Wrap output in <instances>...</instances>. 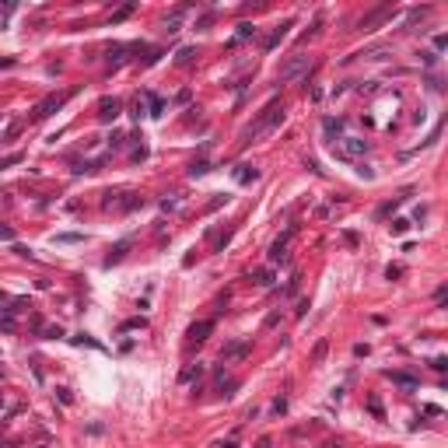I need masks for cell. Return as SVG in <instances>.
I'll use <instances>...</instances> for the list:
<instances>
[{"label": "cell", "mask_w": 448, "mask_h": 448, "mask_svg": "<svg viewBox=\"0 0 448 448\" xmlns=\"http://www.w3.org/2000/svg\"><path fill=\"white\" fill-rule=\"evenodd\" d=\"M280 123H284V105H280V98H273V102H270V105H266V109H263V112L252 119V123H249L245 130H242V133H238V144H242V147H249L256 137H263V133H273Z\"/></svg>", "instance_id": "6da1fadb"}, {"label": "cell", "mask_w": 448, "mask_h": 448, "mask_svg": "<svg viewBox=\"0 0 448 448\" xmlns=\"http://www.w3.org/2000/svg\"><path fill=\"white\" fill-rule=\"evenodd\" d=\"M63 102H67V95H46L42 102H39L35 109H32V119L39 123V119H46V116H53V112H60L63 109Z\"/></svg>", "instance_id": "7a4b0ae2"}, {"label": "cell", "mask_w": 448, "mask_h": 448, "mask_svg": "<svg viewBox=\"0 0 448 448\" xmlns=\"http://www.w3.org/2000/svg\"><path fill=\"white\" fill-rule=\"evenodd\" d=\"M294 231H298V224H291L287 235H280L273 245H270V263H287V238H291Z\"/></svg>", "instance_id": "3957f363"}, {"label": "cell", "mask_w": 448, "mask_h": 448, "mask_svg": "<svg viewBox=\"0 0 448 448\" xmlns=\"http://www.w3.org/2000/svg\"><path fill=\"white\" fill-rule=\"evenodd\" d=\"M308 70V56H291L287 63L280 67V81H294V77H301Z\"/></svg>", "instance_id": "277c9868"}, {"label": "cell", "mask_w": 448, "mask_h": 448, "mask_svg": "<svg viewBox=\"0 0 448 448\" xmlns=\"http://www.w3.org/2000/svg\"><path fill=\"white\" fill-rule=\"evenodd\" d=\"M368 151V140H361V137H343V151H336V158H357Z\"/></svg>", "instance_id": "5b68a950"}, {"label": "cell", "mask_w": 448, "mask_h": 448, "mask_svg": "<svg viewBox=\"0 0 448 448\" xmlns=\"http://www.w3.org/2000/svg\"><path fill=\"white\" fill-rule=\"evenodd\" d=\"M389 14H392V7H389V4H382V7H375V11H371L368 18L361 21V28H364V32H375V28H378V25H382V21H385Z\"/></svg>", "instance_id": "8992f818"}, {"label": "cell", "mask_w": 448, "mask_h": 448, "mask_svg": "<svg viewBox=\"0 0 448 448\" xmlns=\"http://www.w3.org/2000/svg\"><path fill=\"white\" fill-rule=\"evenodd\" d=\"M210 333H214V319H203V322H193L189 326V340H196V343H203Z\"/></svg>", "instance_id": "52a82bcc"}, {"label": "cell", "mask_w": 448, "mask_h": 448, "mask_svg": "<svg viewBox=\"0 0 448 448\" xmlns=\"http://www.w3.org/2000/svg\"><path fill=\"white\" fill-rule=\"evenodd\" d=\"M245 354H249V343H245V340H235V343H228V347L221 350V357H224V361H235V357H245Z\"/></svg>", "instance_id": "ba28073f"}, {"label": "cell", "mask_w": 448, "mask_h": 448, "mask_svg": "<svg viewBox=\"0 0 448 448\" xmlns=\"http://www.w3.org/2000/svg\"><path fill=\"white\" fill-rule=\"evenodd\" d=\"M291 25H294V21H284V25H280V28L266 39V42H263V49H266V53H270V49H277V46L284 42V39H287V28H291Z\"/></svg>", "instance_id": "9c48e42d"}, {"label": "cell", "mask_w": 448, "mask_h": 448, "mask_svg": "<svg viewBox=\"0 0 448 448\" xmlns=\"http://www.w3.org/2000/svg\"><path fill=\"white\" fill-rule=\"evenodd\" d=\"M98 109H102L98 116H102L105 123H109V119H116V116H119V109H123V102H119V98H102V105H98Z\"/></svg>", "instance_id": "30bf717a"}, {"label": "cell", "mask_w": 448, "mask_h": 448, "mask_svg": "<svg viewBox=\"0 0 448 448\" xmlns=\"http://www.w3.org/2000/svg\"><path fill=\"white\" fill-rule=\"evenodd\" d=\"M252 179H259V168H256V165H238V168H235V182L245 186V182H252Z\"/></svg>", "instance_id": "8fae6325"}, {"label": "cell", "mask_w": 448, "mask_h": 448, "mask_svg": "<svg viewBox=\"0 0 448 448\" xmlns=\"http://www.w3.org/2000/svg\"><path fill=\"white\" fill-rule=\"evenodd\" d=\"M256 32H259L256 25H249V21H242V25H238V32H235V42H245V39H256Z\"/></svg>", "instance_id": "7c38bea8"}, {"label": "cell", "mask_w": 448, "mask_h": 448, "mask_svg": "<svg viewBox=\"0 0 448 448\" xmlns=\"http://www.w3.org/2000/svg\"><path fill=\"white\" fill-rule=\"evenodd\" d=\"M126 252H130V238H123V242H119V245H116V249L109 252V259H105V263L112 266V263H119V259H123Z\"/></svg>", "instance_id": "4fadbf2b"}, {"label": "cell", "mask_w": 448, "mask_h": 448, "mask_svg": "<svg viewBox=\"0 0 448 448\" xmlns=\"http://www.w3.org/2000/svg\"><path fill=\"white\" fill-rule=\"evenodd\" d=\"M389 378H392L396 385H406V389H417V378H413V375H406V371H389Z\"/></svg>", "instance_id": "5bb4252c"}, {"label": "cell", "mask_w": 448, "mask_h": 448, "mask_svg": "<svg viewBox=\"0 0 448 448\" xmlns=\"http://www.w3.org/2000/svg\"><path fill=\"white\" fill-rule=\"evenodd\" d=\"M252 284H259V287H270V284H273V270H270V266L256 270V273H252Z\"/></svg>", "instance_id": "9a60e30c"}, {"label": "cell", "mask_w": 448, "mask_h": 448, "mask_svg": "<svg viewBox=\"0 0 448 448\" xmlns=\"http://www.w3.org/2000/svg\"><path fill=\"white\" fill-rule=\"evenodd\" d=\"M322 130L329 133V137L333 133H343V119H322Z\"/></svg>", "instance_id": "2e32d148"}, {"label": "cell", "mask_w": 448, "mask_h": 448, "mask_svg": "<svg viewBox=\"0 0 448 448\" xmlns=\"http://www.w3.org/2000/svg\"><path fill=\"white\" fill-rule=\"evenodd\" d=\"M207 172H210V161H193V165H189V175H193V179L207 175Z\"/></svg>", "instance_id": "e0dca14e"}, {"label": "cell", "mask_w": 448, "mask_h": 448, "mask_svg": "<svg viewBox=\"0 0 448 448\" xmlns=\"http://www.w3.org/2000/svg\"><path fill=\"white\" fill-rule=\"evenodd\" d=\"M53 242H60V245H74V242H81V235H77V231H63V235H56Z\"/></svg>", "instance_id": "ac0fdd59"}, {"label": "cell", "mask_w": 448, "mask_h": 448, "mask_svg": "<svg viewBox=\"0 0 448 448\" xmlns=\"http://www.w3.org/2000/svg\"><path fill=\"white\" fill-rule=\"evenodd\" d=\"M368 410H371L378 420H385V410H382V399H378V396H371V399H368Z\"/></svg>", "instance_id": "d6986e66"}, {"label": "cell", "mask_w": 448, "mask_h": 448, "mask_svg": "<svg viewBox=\"0 0 448 448\" xmlns=\"http://www.w3.org/2000/svg\"><path fill=\"white\" fill-rule=\"evenodd\" d=\"M147 102H151V116H161V112H165V102H161L158 95H147Z\"/></svg>", "instance_id": "ffe728a7"}, {"label": "cell", "mask_w": 448, "mask_h": 448, "mask_svg": "<svg viewBox=\"0 0 448 448\" xmlns=\"http://www.w3.org/2000/svg\"><path fill=\"white\" fill-rule=\"evenodd\" d=\"M144 326H147V319H130V322H123V326H119V329H123V333H130V329H144Z\"/></svg>", "instance_id": "44dd1931"}, {"label": "cell", "mask_w": 448, "mask_h": 448, "mask_svg": "<svg viewBox=\"0 0 448 448\" xmlns=\"http://www.w3.org/2000/svg\"><path fill=\"white\" fill-rule=\"evenodd\" d=\"M203 375V364H196V368H186L182 371V382H193V378H200Z\"/></svg>", "instance_id": "7402d4cb"}, {"label": "cell", "mask_w": 448, "mask_h": 448, "mask_svg": "<svg viewBox=\"0 0 448 448\" xmlns=\"http://www.w3.org/2000/svg\"><path fill=\"white\" fill-rule=\"evenodd\" d=\"M406 228H410V221H406V217H399V221H392V235H403Z\"/></svg>", "instance_id": "603a6c76"}, {"label": "cell", "mask_w": 448, "mask_h": 448, "mask_svg": "<svg viewBox=\"0 0 448 448\" xmlns=\"http://www.w3.org/2000/svg\"><path fill=\"white\" fill-rule=\"evenodd\" d=\"M193 53H196V49H179V60H175V63H182V67H186V63L193 60Z\"/></svg>", "instance_id": "cb8c5ba5"}, {"label": "cell", "mask_w": 448, "mask_h": 448, "mask_svg": "<svg viewBox=\"0 0 448 448\" xmlns=\"http://www.w3.org/2000/svg\"><path fill=\"white\" fill-rule=\"evenodd\" d=\"M431 368H438V371H448V357H434V361H431Z\"/></svg>", "instance_id": "d4e9b609"}, {"label": "cell", "mask_w": 448, "mask_h": 448, "mask_svg": "<svg viewBox=\"0 0 448 448\" xmlns=\"http://www.w3.org/2000/svg\"><path fill=\"white\" fill-rule=\"evenodd\" d=\"M130 11H133V4H126V7H119V11H116V14H112V21H123V18H126V14H130Z\"/></svg>", "instance_id": "484cf974"}, {"label": "cell", "mask_w": 448, "mask_h": 448, "mask_svg": "<svg viewBox=\"0 0 448 448\" xmlns=\"http://www.w3.org/2000/svg\"><path fill=\"white\" fill-rule=\"evenodd\" d=\"M312 357H315V361H322V357H326V340H322V343H315V350H312Z\"/></svg>", "instance_id": "4316f807"}, {"label": "cell", "mask_w": 448, "mask_h": 448, "mask_svg": "<svg viewBox=\"0 0 448 448\" xmlns=\"http://www.w3.org/2000/svg\"><path fill=\"white\" fill-rule=\"evenodd\" d=\"M56 392H60V403H63V406H70V403H74V396H70V389H56Z\"/></svg>", "instance_id": "83f0119b"}, {"label": "cell", "mask_w": 448, "mask_h": 448, "mask_svg": "<svg viewBox=\"0 0 448 448\" xmlns=\"http://www.w3.org/2000/svg\"><path fill=\"white\" fill-rule=\"evenodd\" d=\"M18 161H21V154H7V158H4V168H11V165H18Z\"/></svg>", "instance_id": "f1b7e54d"}, {"label": "cell", "mask_w": 448, "mask_h": 448, "mask_svg": "<svg viewBox=\"0 0 448 448\" xmlns=\"http://www.w3.org/2000/svg\"><path fill=\"white\" fill-rule=\"evenodd\" d=\"M434 46L438 49H448V35H434Z\"/></svg>", "instance_id": "f546056e"}, {"label": "cell", "mask_w": 448, "mask_h": 448, "mask_svg": "<svg viewBox=\"0 0 448 448\" xmlns=\"http://www.w3.org/2000/svg\"><path fill=\"white\" fill-rule=\"evenodd\" d=\"M46 336H49V340H56V336H63V329H60V326H49V329H46Z\"/></svg>", "instance_id": "4dcf8cb0"}, {"label": "cell", "mask_w": 448, "mask_h": 448, "mask_svg": "<svg viewBox=\"0 0 448 448\" xmlns=\"http://www.w3.org/2000/svg\"><path fill=\"white\" fill-rule=\"evenodd\" d=\"M256 448H270V441H266V438H263V441H259V445H256Z\"/></svg>", "instance_id": "1f68e13d"}, {"label": "cell", "mask_w": 448, "mask_h": 448, "mask_svg": "<svg viewBox=\"0 0 448 448\" xmlns=\"http://www.w3.org/2000/svg\"><path fill=\"white\" fill-rule=\"evenodd\" d=\"M221 448H238V445H235V441H228V445H221Z\"/></svg>", "instance_id": "d6a6232c"}, {"label": "cell", "mask_w": 448, "mask_h": 448, "mask_svg": "<svg viewBox=\"0 0 448 448\" xmlns=\"http://www.w3.org/2000/svg\"><path fill=\"white\" fill-rule=\"evenodd\" d=\"M39 448H49V445H39Z\"/></svg>", "instance_id": "836d02e7"}, {"label": "cell", "mask_w": 448, "mask_h": 448, "mask_svg": "<svg viewBox=\"0 0 448 448\" xmlns=\"http://www.w3.org/2000/svg\"><path fill=\"white\" fill-rule=\"evenodd\" d=\"M329 448H336V445H329Z\"/></svg>", "instance_id": "e575fe53"}]
</instances>
